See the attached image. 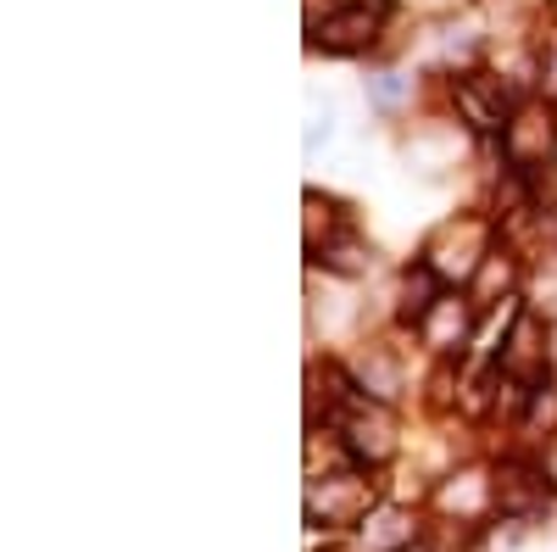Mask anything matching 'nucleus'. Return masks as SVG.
<instances>
[{
	"label": "nucleus",
	"instance_id": "nucleus-1",
	"mask_svg": "<svg viewBox=\"0 0 557 552\" xmlns=\"http://www.w3.org/2000/svg\"><path fill=\"white\" fill-rule=\"evenodd\" d=\"M557 496L552 475L541 464H530V457H502L496 475H491V508L507 514V519H535L546 514V502Z\"/></svg>",
	"mask_w": 557,
	"mask_h": 552
},
{
	"label": "nucleus",
	"instance_id": "nucleus-2",
	"mask_svg": "<svg viewBox=\"0 0 557 552\" xmlns=\"http://www.w3.org/2000/svg\"><path fill=\"white\" fill-rule=\"evenodd\" d=\"M491 252H496L491 246V223L485 218H457V223H446L441 235L430 241L424 262L441 273V280H474Z\"/></svg>",
	"mask_w": 557,
	"mask_h": 552
},
{
	"label": "nucleus",
	"instance_id": "nucleus-3",
	"mask_svg": "<svg viewBox=\"0 0 557 552\" xmlns=\"http://www.w3.org/2000/svg\"><path fill=\"white\" fill-rule=\"evenodd\" d=\"M502 151H507V168H513L519 179L541 173L552 162V151H557V118H552V107L524 101L513 112V123H507V134H502Z\"/></svg>",
	"mask_w": 557,
	"mask_h": 552
},
{
	"label": "nucleus",
	"instance_id": "nucleus-4",
	"mask_svg": "<svg viewBox=\"0 0 557 552\" xmlns=\"http://www.w3.org/2000/svg\"><path fill=\"white\" fill-rule=\"evenodd\" d=\"M368 514H374V480L368 475H323L307 491L312 525H362Z\"/></svg>",
	"mask_w": 557,
	"mask_h": 552
},
{
	"label": "nucleus",
	"instance_id": "nucleus-5",
	"mask_svg": "<svg viewBox=\"0 0 557 552\" xmlns=\"http://www.w3.org/2000/svg\"><path fill=\"white\" fill-rule=\"evenodd\" d=\"M496 368L507 380H519L524 391H535L541 380H546V324H541V312L535 307H524V312H513V324H507V341H502V357H496Z\"/></svg>",
	"mask_w": 557,
	"mask_h": 552
},
{
	"label": "nucleus",
	"instance_id": "nucleus-6",
	"mask_svg": "<svg viewBox=\"0 0 557 552\" xmlns=\"http://www.w3.org/2000/svg\"><path fill=\"white\" fill-rule=\"evenodd\" d=\"M451 101H457L462 123L480 128V134H507V123H513V112H519L513 96L502 89V78H491V73H457Z\"/></svg>",
	"mask_w": 557,
	"mask_h": 552
},
{
	"label": "nucleus",
	"instance_id": "nucleus-7",
	"mask_svg": "<svg viewBox=\"0 0 557 552\" xmlns=\"http://www.w3.org/2000/svg\"><path fill=\"white\" fill-rule=\"evenodd\" d=\"M341 441H346V452L357 457V464H385V457L396 452V425H391V413H385V402H368V396H357L346 413H341Z\"/></svg>",
	"mask_w": 557,
	"mask_h": 552
},
{
	"label": "nucleus",
	"instance_id": "nucleus-8",
	"mask_svg": "<svg viewBox=\"0 0 557 552\" xmlns=\"http://www.w3.org/2000/svg\"><path fill=\"white\" fill-rule=\"evenodd\" d=\"M385 28V12L380 7H346V12H323V23H312V45L330 57H351V51H368Z\"/></svg>",
	"mask_w": 557,
	"mask_h": 552
},
{
	"label": "nucleus",
	"instance_id": "nucleus-9",
	"mask_svg": "<svg viewBox=\"0 0 557 552\" xmlns=\"http://www.w3.org/2000/svg\"><path fill=\"white\" fill-rule=\"evenodd\" d=\"M441 296H446V280H441V273L430 268V262H412L407 273H401V324H418V330H424L430 324V312L441 307Z\"/></svg>",
	"mask_w": 557,
	"mask_h": 552
},
{
	"label": "nucleus",
	"instance_id": "nucleus-10",
	"mask_svg": "<svg viewBox=\"0 0 557 552\" xmlns=\"http://www.w3.org/2000/svg\"><path fill=\"white\" fill-rule=\"evenodd\" d=\"M418 541V519L401 508H380L362 519V552H407Z\"/></svg>",
	"mask_w": 557,
	"mask_h": 552
},
{
	"label": "nucleus",
	"instance_id": "nucleus-11",
	"mask_svg": "<svg viewBox=\"0 0 557 552\" xmlns=\"http://www.w3.org/2000/svg\"><path fill=\"white\" fill-rule=\"evenodd\" d=\"M312 262H323V268H335V273H362L368 262H374V252H368V241L351 229V218L335 229L323 246H312Z\"/></svg>",
	"mask_w": 557,
	"mask_h": 552
},
{
	"label": "nucleus",
	"instance_id": "nucleus-12",
	"mask_svg": "<svg viewBox=\"0 0 557 552\" xmlns=\"http://www.w3.org/2000/svg\"><path fill=\"white\" fill-rule=\"evenodd\" d=\"M462 335H469V307H457V296H441V307L430 312V324H424V341L435 352H451Z\"/></svg>",
	"mask_w": 557,
	"mask_h": 552
},
{
	"label": "nucleus",
	"instance_id": "nucleus-13",
	"mask_svg": "<svg viewBox=\"0 0 557 552\" xmlns=\"http://www.w3.org/2000/svg\"><path fill=\"white\" fill-rule=\"evenodd\" d=\"M507 285H513V257L491 252L485 268L474 273V307H491V291H507Z\"/></svg>",
	"mask_w": 557,
	"mask_h": 552
},
{
	"label": "nucleus",
	"instance_id": "nucleus-14",
	"mask_svg": "<svg viewBox=\"0 0 557 552\" xmlns=\"http://www.w3.org/2000/svg\"><path fill=\"white\" fill-rule=\"evenodd\" d=\"M374 96H380L385 107H391V101L401 96V84H396V73H380V78H374Z\"/></svg>",
	"mask_w": 557,
	"mask_h": 552
}]
</instances>
